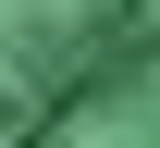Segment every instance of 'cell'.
Segmentation results:
<instances>
[{
    "label": "cell",
    "instance_id": "1",
    "mask_svg": "<svg viewBox=\"0 0 160 148\" xmlns=\"http://www.w3.org/2000/svg\"><path fill=\"white\" fill-rule=\"evenodd\" d=\"M0 148H160V37H136L86 86H62L37 124H12Z\"/></svg>",
    "mask_w": 160,
    "mask_h": 148
}]
</instances>
